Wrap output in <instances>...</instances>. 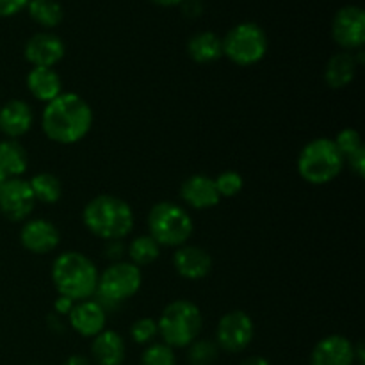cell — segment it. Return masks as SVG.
<instances>
[{"label": "cell", "mask_w": 365, "mask_h": 365, "mask_svg": "<svg viewBox=\"0 0 365 365\" xmlns=\"http://www.w3.org/2000/svg\"><path fill=\"white\" fill-rule=\"evenodd\" d=\"M93 127V109L77 93H61L45 103L41 128L46 138L59 145H75L89 134Z\"/></svg>", "instance_id": "obj_1"}, {"label": "cell", "mask_w": 365, "mask_h": 365, "mask_svg": "<svg viewBox=\"0 0 365 365\" xmlns=\"http://www.w3.org/2000/svg\"><path fill=\"white\" fill-rule=\"evenodd\" d=\"M82 223L103 241H121L134 230V212L125 200L114 195H98L86 203Z\"/></svg>", "instance_id": "obj_2"}, {"label": "cell", "mask_w": 365, "mask_h": 365, "mask_svg": "<svg viewBox=\"0 0 365 365\" xmlns=\"http://www.w3.org/2000/svg\"><path fill=\"white\" fill-rule=\"evenodd\" d=\"M98 269L88 255L81 252H64L52 264V282L59 296L84 302L95 296Z\"/></svg>", "instance_id": "obj_3"}, {"label": "cell", "mask_w": 365, "mask_h": 365, "mask_svg": "<svg viewBox=\"0 0 365 365\" xmlns=\"http://www.w3.org/2000/svg\"><path fill=\"white\" fill-rule=\"evenodd\" d=\"M203 316L200 307L191 299H175L164 307L157 319L159 337L170 348H187L200 337Z\"/></svg>", "instance_id": "obj_4"}, {"label": "cell", "mask_w": 365, "mask_h": 365, "mask_svg": "<svg viewBox=\"0 0 365 365\" xmlns=\"http://www.w3.org/2000/svg\"><path fill=\"white\" fill-rule=\"evenodd\" d=\"M344 157L334 139L316 138L307 143L298 155V173L312 185L330 184L344 170Z\"/></svg>", "instance_id": "obj_5"}, {"label": "cell", "mask_w": 365, "mask_h": 365, "mask_svg": "<svg viewBox=\"0 0 365 365\" xmlns=\"http://www.w3.org/2000/svg\"><path fill=\"white\" fill-rule=\"evenodd\" d=\"M150 237L155 239L159 246L180 248L187 245L195 232V221L191 214L173 202H159L148 212Z\"/></svg>", "instance_id": "obj_6"}, {"label": "cell", "mask_w": 365, "mask_h": 365, "mask_svg": "<svg viewBox=\"0 0 365 365\" xmlns=\"http://www.w3.org/2000/svg\"><path fill=\"white\" fill-rule=\"evenodd\" d=\"M141 285V267L134 266L128 260H118L98 274V285L95 292L96 302L109 312V309H116L120 303L138 294Z\"/></svg>", "instance_id": "obj_7"}, {"label": "cell", "mask_w": 365, "mask_h": 365, "mask_svg": "<svg viewBox=\"0 0 365 365\" xmlns=\"http://www.w3.org/2000/svg\"><path fill=\"white\" fill-rule=\"evenodd\" d=\"M267 52V36L260 25L242 21L235 25L223 38V56L239 66L260 63Z\"/></svg>", "instance_id": "obj_8"}, {"label": "cell", "mask_w": 365, "mask_h": 365, "mask_svg": "<svg viewBox=\"0 0 365 365\" xmlns=\"http://www.w3.org/2000/svg\"><path fill=\"white\" fill-rule=\"evenodd\" d=\"M253 335L255 324L252 317L245 310H230L217 323L216 344L227 353H241L252 344Z\"/></svg>", "instance_id": "obj_9"}, {"label": "cell", "mask_w": 365, "mask_h": 365, "mask_svg": "<svg viewBox=\"0 0 365 365\" xmlns=\"http://www.w3.org/2000/svg\"><path fill=\"white\" fill-rule=\"evenodd\" d=\"M331 36L344 50H360L365 43V13L359 6H344L331 21Z\"/></svg>", "instance_id": "obj_10"}, {"label": "cell", "mask_w": 365, "mask_h": 365, "mask_svg": "<svg viewBox=\"0 0 365 365\" xmlns=\"http://www.w3.org/2000/svg\"><path fill=\"white\" fill-rule=\"evenodd\" d=\"M36 198L31 185L24 178H7L0 189V212L9 221H24L32 214L36 207Z\"/></svg>", "instance_id": "obj_11"}, {"label": "cell", "mask_w": 365, "mask_h": 365, "mask_svg": "<svg viewBox=\"0 0 365 365\" xmlns=\"http://www.w3.org/2000/svg\"><path fill=\"white\" fill-rule=\"evenodd\" d=\"M66 53L63 39L52 32L31 36L24 46V56L32 68H53Z\"/></svg>", "instance_id": "obj_12"}, {"label": "cell", "mask_w": 365, "mask_h": 365, "mask_svg": "<svg viewBox=\"0 0 365 365\" xmlns=\"http://www.w3.org/2000/svg\"><path fill=\"white\" fill-rule=\"evenodd\" d=\"M20 242L27 252L34 255H46L59 246L61 234L56 225L48 220H31L21 227Z\"/></svg>", "instance_id": "obj_13"}, {"label": "cell", "mask_w": 365, "mask_h": 365, "mask_svg": "<svg viewBox=\"0 0 365 365\" xmlns=\"http://www.w3.org/2000/svg\"><path fill=\"white\" fill-rule=\"evenodd\" d=\"M68 323L78 335L93 339L106 330L107 310L95 298L77 302L68 314Z\"/></svg>", "instance_id": "obj_14"}, {"label": "cell", "mask_w": 365, "mask_h": 365, "mask_svg": "<svg viewBox=\"0 0 365 365\" xmlns=\"http://www.w3.org/2000/svg\"><path fill=\"white\" fill-rule=\"evenodd\" d=\"M310 365H355V344L344 335H328L314 346Z\"/></svg>", "instance_id": "obj_15"}, {"label": "cell", "mask_w": 365, "mask_h": 365, "mask_svg": "<svg viewBox=\"0 0 365 365\" xmlns=\"http://www.w3.org/2000/svg\"><path fill=\"white\" fill-rule=\"evenodd\" d=\"M173 267L185 280H202L212 269V257L200 246L184 245L175 252Z\"/></svg>", "instance_id": "obj_16"}, {"label": "cell", "mask_w": 365, "mask_h": 365, "mask_svg": "<svg viewBox=\"0 0 365 365\" xmlns=\"http://www.w3.org/2000/svg\"><path fill=\"white\" fill-rule=\"evenodd\" d=\"M180 198L187 203L191 209L205 210L212 209L220 203L221 196L217 192L214 178L207 175H191L185 178L180 185Z\"/></svg>", "instance_id": "obj_17"}, {"label": "cell", "mask_w": 365, "mask_h": 365, "mask_svg": "<svg viewBox=\"0 0 365 365\" xmlns=\"http://www.w3.org/2000/svg\"><path fill=\"white\" fill-rule=\"evenodd\" d=\"M34 125L31 106L20 98H13L0 107V132L6 139H18L27 134Z\"/></svg>", "instance_id": "obj_18"}, {"label": "cell", "mask_w": 365, "mask_h": 365, "mask_svg": "<svg viewBox=\"0 0 365 365\" xmlns=\"http://www.w3.org/2000/svg\"><path fill=\"white\" fill-rule=\"evenodd\" d=\"M127 356L123 337L114 330L100 331L91 342V359L96 365H121Z\"/></svg>", "instance_id": "obj_19"}, {"label": "cell", "mask_w": 365, "mask_h": 365, "mask_svg": "<svg viewBox=\"0 0 365 365\" xmlns=\"http://www.w3.org/2000/svg\"><path fill=\"white\" fill-rule=\"evenodd\" d=\"M25 82L29 93L43 103L52 102L63 93V81L53 68H32Z\"/></svg>", "instance_id": "obj_20"}, {"label": "cell", "mask_w": 365, "mask_h": 365, "mask_svg": "<svg viewBox=\"0 0 365 365\" xmlns=\"http://www.w3.org/2000/svg\"><path fill=\"white\" fill-rule=\"evenodd\" d=\"M356 70H359V63H356L355 56L344 50V52H339L330 57L327 68H324V81L331 89H342L351 84Z\"/></svg>", "instance_id": "obj_21"}, {"label": "cell", "mask_w": 365, "mask_h": 365, "mask_svg": "<svg viewBox=\"0 0 365 365\" xmlns=\"http://www.w3.org/2000/svg\"><path fill=\"white\" fill-rule=\"evenodd\" d=\"M187 53L195 63H216L223 57V39L210 31L198 32L189 39Z\"/></svg>", "instance_id": "obj_22"}, {"label": "cell", "mask_w": 365, "mask_h": 365, "mask_svg": "<svg viewBox=\"0 0 365 365\" xmlns=\"http://www.w3.org/2000/svg\"><path fill=\"white\" fill-rule=\"evenodd\" d=\"M29 157L27 150L16 139L0 141V171L7 178H20L27 171Z\"/></svg>", "instance_id": "obj_23"}, {"label": "cell", "mask_w": 365, "mask_h": 365, "mask_svg": "<svg viewBox=\"0 0 365 365\" xmlns=\"http://www.w3.org/2000/svg\"><path fill=\"white\" fill-rule=\"evenodd\" d=\"M29 185H31V191L34 195L36 202L53 205V203H57L63 198V182L53 173H48V171L34 175L29 180Z\"/></svg>", "instance_id": "obj_24"}, {"label": "cell", "mask_w": 365, "mask_h": 365, "mask_svg": "<svg viewBox=\"0 0 365 365\" xmlns=\"http://www.w3.org/2000/svg\"><path fill=\"white\" fill-rule=\"evenodd\" d=\"M29 16L46 29L57 27L64 18V9L57 0H29Z\"/></svg>", "instance_id": "obj_25"}, {"label": "cell", "mask_w": 365, "mask_h": 365, "mask_svg": "<svg viewBox=\"0 0 365 365\" xmlns=\"http://www.w3.org/2000/svg\"><path fill=\"white\" fill-rule=\"evenodd\" d=\"M128 252V262H132L134 266L143 267L150 266V264L155 262L160 255V246L150 235H139V237L132 239L130 245L127 248Z\"/></svg>", "instance_id": "obj_26"}, {"label": "cell", "mask_w": 365, "mask_h": 365, "mask_svg": "<svg viewBox=\"0 0 365 365\" xmlns=\"http://www.w3.org/2000/svg\"><path fill=\"white\" fill-rule=\"evenodd\" d=\"M220 359V348L216 341L196 339L187 346V360L191 365H214Z\"/></svg>", "instance_id": "obj_27"}, {"label": "cell", "mask_w": 365, "mask_h": 365, "mask_svg": "<svg viewBox=\"0 0 365 365\" xmlns=\"http://www.w3.org/2000/svg\"><path fill=\"white\" fill-rule=\"evenodd\" d=\"M141 365H177V355L164 342H152L141 355Z\"/></svg>", "instance_id": "obj_28"}, {"label": "cell", "mask_w": 365, "mask_h": 365, "mask_svg": "<svg viewBox=\"0 0 365 365\" xmlns=\"http://www.w3.org/2000/svg\"><path fill=\"white\" fill-rule=\"evenodd\" d=\"M214 184H216L217 192H220L221 198H232V196H237L239 192L245 187V180H242L241 175L237 171H223V173L217 175L214 178Z\"/></svg>", "instance_id": "obj_29"}, {"label": "cell", "mask_w": 365, "mask_h": 365, "mask_svg": "<svg viewBox=\"0 0 365 365\" xmlns=\"http://www.w3.org/2000/svg\"><path fill=\"white\" fill-rule=\"evenodd\" d=\"M159 335V328H157V319L152 317H141V319L134 321L130 327V337L135 344H152L153 339Z\"/></svg>", "instance_id": "obj_30"}, {"label": "cell", "mask_w": 365, "mask_h": 365, "mask_svg": "<svg viewBox=\"0 0 365 365\" xmlns=\"http://www.w3.org/2000/svg\"><path fill=\"white\" fill-rule=\"evenodd\" d=\"M334 143L339 148V152L342 153L344 160L348 159L349 155H353L355 152H359L360 148H364L362 138H360L359 130H355V128L351 127L342 128V130L337 134V138L334 139Z\"/></svg>", "instance_id": "obj_31"}, {"label": "cell", "mask_w": 365, "mask_h": 365, "mask_svg": "<svg viewBox=\"0 0 365 365\" xmlns=\"http://www.w3.org/2000/svg\"><path fill=\"white\" fill-rule=\"evenodd\" d=\"M346 163L349 164V168H351V171L356 177L362 178L365 175V148H360L359 152L349 155L348 159H346Z\"/></svg>", "instance_id": "obj_32"}, {"label": "cell", "mask_w": 365, "mask_h": 365, "mask_svg": "<svg viewBox=\"0 0 365 365\" xmlns=\"http://www.w3.org/2000/svg\"><path fill=\"white\" fill-rule=\"evenodd\" d=\"M29 0H0V16H13L27 7Z\"/></svg>", "instance_id": "obj_33"}, {"label": "cell", "mask_w": 365, "mask_h": 365, "mask_svg": "<svg viewBox=\"0 0 365 365\" xmlns=\"http://www.w3.org/2000/svg\"><path fill=\"white\" fill-rule=\"evenodd\" d=\"M75 303L77 302L66 298V296H57V299L53 302V310H56V316H59V317L66 316L68 317V314L71 312V309L75 307Z\"/></svg>", "instance_id": "obj_34"}, {"label": "cell", "mask_w": 365, "mask_h": 365, "mask_svg": "<svg viewBox=\"0 0 365 365\" xmlns=\"http://www.w3.org/2000/svg\"><path fill=\"white\" fill-rule=\"evenodd\" d=\"M123 246H121L120 241H107V248H106V257L107 259H114V262L120 260V255L123 253Z\"/></svg>", "instance_id": "obj_35"}, {"label": "cell", "mask_w": 365, "mask_h": 365, "mask_svg": "<svg viewBox=\"0 0 365 365\" xmlns=\"http://www.w3.org/2000/svg\"><path fill=\"white\" fill-rule=\"evenodd\" d=\"M63 365H91V360L84 355H71L64 360Z\"/></svg>", "instance_id": "obj_36"}, {"label": "cell", "mask_w": 365, "mask_h": 365, "mask_svg": "<svg viewBox=\"0 0 365 365\" xmlns=\"http://www.w3.org/2000/svg\"><path fill=\"white\" fill-rule=\"evenodd\" d=\"M239 365H271V362L264 356H248L246 360H242Z\"/></svg>", "instance_id": "obj_37"}, {"label": "cell", "mask_w": 365, "mask_h": 365, "mask_svg": "<svg viewBox=\"0 0 365 365\" xmlns=\"http://www.w3.org/2000/svg\"><path fill=\"white\" fill-rule=\"evenodd\" d=\"M355 364H359V365H364V364H365L364 344H362V342H359V344H355Z\"/></svg>", "instance_id": "obj_38"}, {"label": "cell", "mask_w": 365, "mask_h": 365, "mask_svg": "<svg viewBox=\"0 0 365 365\" xmlns=\"http://www.w3.org/2000/svg\"><path fill=\"white\" fill-rule=\"evenodd\" d=\"M152 2L159 4V6H177V4H182L184 0H152Z\"/></svg>", "instance_id": "obj_39"}, {"label": "cell", "mask_w": 365, "mask_h": 365, "mask_svg": "<svg viewBox=\"0 0 365 365\" xmlns=\"http://www.w3.org/2000/svg\"><path fill=\"white\" fill-rule=\"evenodd\" d=\"M6 180H7V177L2 173V171H0V189H2V185L6 184Z\"/></svg>", "instance_id": "obj_40"}, {"label": "cell", "mask_w": 365, "mask_h": 365, "mask_svg": "<svg viewBox=\"0 0 365 365\" xmlns=\"http://www.w3.org/2000/svg\"><path fill=\"white\" fill-rule=\"evenodd\" d=\"M34 365H39V364H34Z\"/></svg>", "instance_id": "obj_41"}]
</instances>
